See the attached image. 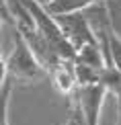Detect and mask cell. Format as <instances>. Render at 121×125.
Masks as SVG:
<instances>
[{
    "instance_id": "obj_1",
    "label": "cell",
    "mask_w": 121,
    "mask_h": 125,
    "mask_svg": "<svg viewBox=\"0 0 121 125\" xmlns=\"http://www.w3.org/2000/svg\"><path fill=\"white\" fill-rule=\"evenodd\" d=\"M43 66L39 64V60L35 58V53L31 51L21 35L14 31L12 35V49L10 55L6 58V74L10 82H25V84H33L43 76Z\"/></svg>"
},
{
    "instance_id": "obj_2",
    "label": "cell",
    "mask_w": 121,
    "mask_h": 125,
    "mask_svg": "<svg viewBox=\"0 0 121 125\" xmlns=\"http://www.w3.org/2000/svg\"><path fill=\"white\" fill-rule=\"evenodd\" d=\"M54 19H55V25L62 31V35L66 37V41L70 43V47L74 51L86 47L90 43H97V39L92 35V29H90V25H88V21L82 12L57 14Z\"/></svg>"
},
{
    "instance_id": "obj_3",
    "label": "cell",
    "mask_w": 121,
    "mask_h": 125,
    "mask_svg": "<svg viewBox=\"0 0 121 125\" xmlns=\"http://www.w3.org/2000/svg\"><path fill=\"white\" fill-rule=\"evenodd\" d=\"M107 96L109 92L105 90V86L94 84V86H78L74 94L70 96V101L78 105L88 125H101V113Z\"/></svg>"
},
{
    "instance_id": "obj_4",
    "label": "cell",
    "mask_w": 121,
    "mask_h": 125,
    "mask_svg": "<svg viewBox=\"0 0 121 125\" xmlns=\"http://www.w3.org/2000/svg\"><path fill=\"white\" fill-rule=\"evenodd\" d=\"M51 84L60 94H66V96H72L74 90L78 88V82H76V72H74V62H60L55 68H51L47 72Z\"/></svg>"
},
{
    "instance_id": "obj_5",
    "label": "cell",
    "mask_w": 121,
    "mask_h": 125,
    "mask_svg": "<svg viewBox=\"0 0 121 125\" xmlns=\"http://www.w3.org/2000/svg\"><path fill=\"white\" fill-rule=\"evenodd\" d=\"M74 64L97 68V70H105V68L109 66V62H107V55H105V51H103L101 45L99 43H90V45H86V47H82V49L76 51Z\"/></svg>"
},
{
    "instance_id": "obj_6",
    "label": "cell",
    "mask_w": 121,
    "mask_h": 125,
    "mask_svg": "<svg viewBox=\"0 0 121 125\" xmlns=\"http://www.w3.org/2000/svg\"><path fill=\"white\" fill-rule=\"evenodd\" d=\"M97 2H103V0H49V4L43 6L51 17H57V14H72V12H84L88 6Z\"/></svg>"
},
{
    "instance_id": "obj_7",
    "label": "cell",
    "mask_w": 121,
    "mask_h": 125,
    "mask_svg": "<svg viewBox=\"0 0 121 125\" xmlns=\"http://www.w3.org/2000/svg\"><path fill=\"white\" fill-rule=\"evenodd\" d=\"M103 4L111 23V31L121 39V0H103Z\"/></svg>"
},
{
    "instance_id": "obj_8",
    "label": "cell",
    "mask_w": 121,
    "mask_h": 125,
    "mask_svg": "<svg viewBox=\"0 0 121 125\" xmlns=\"http://www.w3.org/2000/svg\"><path fill=\"white\" fill-rule=\"evenodd\" d=\"M14 82H6L0 92V125H10L8 123V105H10V94H12Z\"/></svg>"
},
{
    "instance_id": "obj_9",
    "label": "cell",
    "mask_w": 121,
    "mask_h": 125,
    "mask_svg": "<svg viewBox=\"0 0 121 125\" xmlns=\"http://www.w3.org/2000/svg\"><path fill=\"white\" fill-rule=\"evenodd\" d=\"M109 66L121 72V39L115 33H111L109 37Z\"/></svg>"
},
{
    "instance_id": "obj_10",
    "label": "cell",
    "mask_w": 121,
    "mask_h": 125,
    "mask_svg": "<svg viewBox=\"0 0 121 125\" xmlns=\"http://www.w3.org/2000/svg\"><path fill=\"white\" fill-rule=\"evenodd\" d=\"M64 125H88L84 115H82V111L78 109V105L74 101H70V105H68V119H66Z\"/></svg>"
},
{
    "instance_id": "obj_11",
    "label": "cell",
    "mask_w": 121,
    "mask_h": 125,
    "mask_svg": "<svg viewBox=\"0 0 121 125\" xmlns=\"http://www.w3.org/2000/svg\"><path fill=\"white\" fill-rule=\"evenodd\" d=\"M8 82V74H6V58L2 55V49H0V92H2L4 84Z\"/></svg>"
},
{
    "instance_id": "obj_12",
    "label": "cell",
    "mask_w": 121,
    "mask_h": 125,
    "mask_svg": "<svg viewBox=\"0 0 121 125\" xmlns=\"http://www.w3.org/2000/svg\"><path fill=\"white\" fill-rule=\"evenodd\" d=\"M0 21L12 27V19H10V12H8V0H0Z\"/></svg>"
},
{
    "instance_id": "obj_13",
    "label": "cell",
    "mask_w": 121,
    "mask_h": 125,
    "mask_svg": "<svg viewBox=\"0 0 121 125\" xmlns=\"http://www.w3.org/2000/svg\"><path fill=\"white\" fill-rule=\"evenodd\" d=\"M115 125H121V98H117V121Z\"/></svg>"
},
{
    "instance_id": "obj_14",
    "label": "cell",
    "mask_w": 121,
    "mask_h": 125,
    "mask_svg": "<svg viewBox=\"0 0 121 125\" xmlns=\"http://www.w3.org/2000/svg\"><path fill=\"white\" fill-rule=\"evenodd\" d=\"M35 2L41 4V6H47V4H49V0H35Z\"/></svg>"
}]
</instances>
